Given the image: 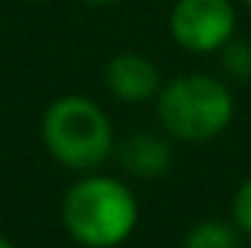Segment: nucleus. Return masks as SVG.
Masks as SVG:
<instances>
[{
    "label": "nucleus",
    "instance_id": "423d86ee",
    "mask_svg": "<svg viewBox=\"0 0 251 248\" xmlns=\"http://www.w3.org/2000/svg\"><path fill=\"white\" fill-rule=\"evenodd\" d=\"M120 161L128 173L143 175V178H158L170 170L173 164V149L164 137L152 131H137L128 134L120 143Z\"/></svg>",
    "mask_w": 251,
    "mask_h": 248
},
{
    "label": "nucleus",
    "instance_id": "0eeeda50",
    "mask_svg": "<svg viewBox=\"0 0 251 248\" xmlns=\"http://www.w3.org/2000/svg\"><path fill=\"white\" fill-rule=\"evenodd\" d=\"M184 248H240V231L222 219H204L190 228Z\"/></svg>",
    "mask_w": 251,
    "mask_h": 248
},
{
    "label": "nucleus",
    "instance_id": "1a4fd4ad",
    "mask_svg": "<svg viewBox=\"0 0 251 248\" xmlns=\"http://www.w3.org/2000/svg\"><path fill=\"white\" fill-rule=\"evenodd\" d=\"M234 222H237V228L251 234V178L234 196Z\"/></svg>",
    "mask_w": 251,
    "mask_h": 248
},
{
    "label": "nucleus",
    "instance_id": "9d476101",
    "mask_svg": "<svg viewBox=\"0 0 251 248\" xmlns=\"http://www.w3.org/2000/svg\"><path fill=\"white\" fill-rule=\"evenodd\" d=\"M0 248H15V246H12V243H9L6 237H0Z\"/></svg>",
    "mask_w": 251,
    "mask_h": 248
},
{
    "label": "nucleus",
    "instance_id": "6e6552de",
    "mask_svg": "<svg viewBox=\"0 0 251 248\" xmlns=\"http://www.w3.org/2000/svg\"><path fill=\"white\" fill-rule=\"evenodd\" d=\"M222 70L237 79V82H249L251 79V44L249 41H228L222 50Z\"/></svg>",
    "mask_w": 251,
    "mask_h": 248
},
{
    "label": "nucleus",
    "instance_id": "7ed1b4c3",
    "mask_svg": "<svg viewBox=\"0 0 251 248\" xmlns=\"http://www.w3.org/2000/svg\"><path fill=\"white\" fill-rule=\"evenodd\" d=\"M41 137L50 155L70 170H94L114 149V131L105 111L88 97H62L56 99L44 120Z\"/></svg>",
    "mask_w": 251,
    "mask_h": 248
},
{
    "label": "nucleus",
    "instance_id": "9b49d317",
    "mask_svg": "<svg viewBox=\"0 0 251 248\" xmlns=\"http://www.w3.org/2000/svg\"><path fill=\"white\" fill-rule=\"evenodd\" d=\"M88 3H97V6H105V3H114V0H88Z\"/></svg>",
    "mask_w": 251,
    "mask_h": 248
},
{
    "label": "nucleus",
    "instance_id": "f03ea898",
    "mask_svg": "<svg viewBox=\"0 0 251 248\" xmlns=\"http://www.w3.org/2000/svg\"><path fill=\"white\" fill-rule=\"evenodd\" d=\"M158 117L167 134L187 143H204L231 125L234 94L216 76L187 73L161 88Z\"/></svg>",
    "mask_w": 251,
    "mask_h": 248
},
{
    "label": "nucleus",
    "instance_id": "f257e3e1",
    "mask_svg": "<svg viewBox=\"0 0 251 248\" xmlns=\"http://www.w3.org/2000/svg\"><path fill=\"white\" fill-rule=\"evenodd\" d=\"M67 234L88 248H114L137 225V198L108 175H88L67 190L62 207Z\"/></svg>",
    "mask_w": 251,
    "mask_h": 248
},
{
    "label": "nucleus",
    "instance_id": "f8f14e48",
    "mask_svg": "<svg viewBox=\"0 0 251 248\" xmlns=\"http://www.w3.org/2000/svg\"><path fill=\"white\" fill-rule=\"evenodd\" d=\"M29 3H44V0H29Z\"/></svg>",
    "mask_w": 251,
    "mask_h": 248
},
{
    "label": "nucleus",
    "instance_id": "20e7f679",
    "mask_svg": "<svg viewBox=\"0 0 251 248\" xmlns=\"http://www.w3.org/2000/svg\"><path fill=\"white\" fill-rule=\"evenodd\" d=\"M237 29L231 0H176L170 12V32L178 47L190 53L222 50Z\"/></svg>",
    "mask_w": 251,
    "mask_h": 248
},
{
    "label": "nucleus",
    "instance_id": "ddd939ff",
    "mask_svg": "<svg viewBox=\"0 0 251 248\" xmlns=\"http://www.w3.org/2000/svg\"><path fill=\"white\" fill-rule=\"evenodd\" d=\"M246 6H249V9H251V0H246Z\"/></svg>",
    "mask_w": 251,
    "mask_h": 248
},
{
    "label": "nucleus",
    "instance_id": "39448f33",
    "mask_svg": "<svg viewBox=\"0 0 251 248\" xmlns=\"http://www.w3.org/2000/svg\"><path fill=\"white\" fill-rule=\"evenodd\" d=\"M105 88L123 102H146L161 94V70L143 53H117L105 64Z\"/></svg>",
    "mask_w": 251,
    "mask_h": 248
}]
</instances>
